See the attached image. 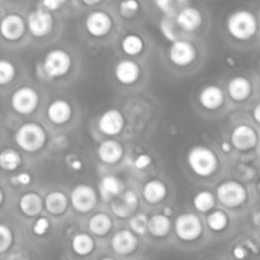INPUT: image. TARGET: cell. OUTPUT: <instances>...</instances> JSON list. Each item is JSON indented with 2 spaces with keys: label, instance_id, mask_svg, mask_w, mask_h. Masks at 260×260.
Wrapping results in <instances>:
<instances>
[{
  "label": "cell",
  "instance_id": "obj_32",
  "mask_svg": "<svg viewBox=\"0 0 260 260\" xmlns=\"http://www.w3.org/2000/svg\"><path fill=\"white\" fill-rule=\"evenodd\" d=\"M193 206L200 212H207L215 206V197L208 190H201L193 198Z\"/></svg>",
  "mask_w": 260,
  "mask_h": 260
},
{
  "label": "cell",
  "instance_id": "obj_43",
  "mask_svg": "<svg viewBox=\"0 0 260 260\" xmlns=\"http://www.w3.org/2000/svg\"><path fill=\"white\" fill-rule=\"evenodd\" d=\"M233 255L235 259L243 260L246 258V255H248V251H246V249L244 248L243 245H236L233 250Z\"/></svg>",
  "mask_w": 260,
  "mask_h": 260
},
{
  "label": "cell",
  "instance_id": "obj_46",
  "mask_svg": "<svg viewBox=\"0 0 260 260\" xmlns=\"http://www.w3.org/2000/svg\"><path fill=\"white\" fill-rule=\"evenodd\" d=\"M221 150H222L223 152H230L231 150L230 142H222V145H221Z\"/></svg>",
  "mask_w": 260,
  "mask_h": 260
},
{
  "label": "cell",
  "instance_id": "obj_11",
  "mask_svg": "<svg viewBox=\"0 0 260 260\" xmlns=\"http://www.w3.org/2000/svg\"><path fill=\"white\" fill-rule=\"evenodd\" d=\"M258 142V136L253 127L248 124H240L235 127L231 134V144L235 149L240 151H246V150L253 149Z\"/></svg>",
  "mask_w": 260,
  "mask_h": 260
},
{
  "label": "cell",
  "instance_id": "obj_23",
  "mask_svg": "<svg viewBox=\"0 0 260 260\" xmlns=\"http://www.w3.org/2000/svg\"><path fill=\"white\" fill-rule=\"evenodd\" d=\"M228 91L231 99L236 102H243L248 99V96L251 94V84L246 78L236 76L231 79L229 83Z\"/></svg>",
  "mask_w": 260,
  "mask_h": 260
},
{
  "label": "cell",
  "instance_id": "obj_47",
  "mask_svg": "<svg viewBox=\"0 0 260 260\" xmlns=\"http://www.w3.org/2000/svg\"><path fill=\"white\" fill-rule=\"evenodd\" d=\"M259 111L260 107L256 106L255 109H254V118H255V122H259Z\"/></svg>",
  "mask_w": 260,
  "mask_h": 260
},
{
  "label": "cell",
  "instance_id": "obj_44",
  "mask_svg": "<svg viewBox=\"0 0 260 260\" xmlns=\"http://www.w3.org/2000/svg\"><path fill=\"white\" fill-rule=\"evenodd\" d=\"M62 4H63V2H56V0L55 2H52V0H46V2L42 3L43 7L47 8V12L48 10L58 9V8H60Z\"/></svg>",
  "mask_w": 260,
  "mask_h": 260
},
{
  "label": "cell",
  "instance_id": "obj_31",
  "mask_svg": "<svg viewBox=\"0 0 260 260\" xmlns=\"http://www.w3.org/2000/svg\"><path fill=\"white\" fill-rule=\"evenodd\" d=\"M122 50L129 56H136L144 50V41L137 35H127L122 40Z\"/></svg>",
  "mask_w": 260,
  "mask_h": 260
},
{
  "label": "cell",
  "instance_id": "obj_8",
  "mask_svg": "<svg viewBox=\"0 0 260 260\" xmlns=\"http://www.w3.org/2000/svg\"><path fill=\"white\" fill-rule=\"evenodd\" d=\"M40 96L37 91L29 86H22L17 89L12 95V107L20 114H30L37 108Z\"/></svg>",
  "mask_w": 260,
  "mask_h": 260
},
{
  "label": "cell",
  "instance_id": "obj_39",
  "mask_svg": "<svg viewBox=\"0 0 260 260\" xmlns=\"http://www.w3.org/2000/svg\"><path fill=\"white\" fill-rule=\"evenodd\" d=\"M50 229V221L45 217H40L36 220V222L33 223V233L37 236L45 235L46 231Z\"/></svg>",
  "mask_w": 260,
  "mask_h": 260
},
{
  "label": "cell",
  "instance_id": "obj_9",
  "mask_svg": "<svg viewBox=\"0 0 260 260\" xmlns=\"http://www.w3.org/2000/svg\"><path fill=\"white\" fill-rule=\"evenodd\" d=\"M27 25L29 32L35 37H43L52 30L53 19L52 15L47 10H35L28 17Z\"/></svg>",
  "mask_w": 260,
  "mask_h": 260
},
{
  "label": "cell",
  "instance_id": "obj_1",
  "mask_svg": "<svg viewBox=\"0 0 260 260\" xmlns=\"http://www.w3.org/2000/svg\"><path fill=\"white\" fill-rule=\"evenodd\" d=\"M188 165L200 177H210L217 170L218 159L215 152L206 146H196L188 152Z\"/></svg>",
  "mask_w": 260,
  "mask_h": 260
},
{
  "label": "cell",
  "instance_id": "obj_18",
  "mask_svg": "<svg viewBox=\"0 0 260 260\" xmlns=\"http://www.w3.org/2000/svg\"><path fill=\"white\" fill-rule=\"evenodd\" d=\"M198 99L203 108L215 111L222 106L225 96H223V91L221 90V88L216 85H208L201 90Z\"/></svg>",
  "mask_w": 260,
  "mask_h": 260
},
{
  "label": "cell",
  "instance_id": "obj_36",
  "mask_svg": "<svg viewBox=\"0 0 260 260\" xmlns=\"http://www.w3.org/2000/svg\"><path fill=\"white\" fill-rule=\"evenodd\" d=\"M13 244V233L7 225L0 223V254L7 251Z\"/></svg>",
  "mask_w": 260,
  "mask_h": 260
},
{
  "label": "cell",
  "instance_id": "obj_42",
  "mask_svg": "<svg viewBox=\"0 0 260 260\" xmlns=\"http://www.w3.org/2000/svg\"><path fill=\"white\" fill-rule=\"evenodd\" d=\"M156 5L160 8V9L162 10V12L165 13L167 15H173L174 14L175 9H174V4H173V2H170V0H164V2H156Z\"/></svg>",
  "mask_w": 260,
  "mask_h": 260
},
{
  "label": "cell",
  "instance_id": "obj_6",
  "mask_svg": "<svg viewBox=\"0 0 260 260\" xmlns=\"http://www.w3.org/2000/svg\"><path fill=\"white\" fill-rule=\"evenodd\" d=\"M175 234L183 241H194L202 235L203 226L200 217L193 213H183L175 220Z\"/></svg>",
  "mask_w": 260,
  "mask_h": 260
},
{
  "label": "cell",
  "instance_id": "obj_17",
  "mask_svg": "<svg viewBox=\"0 0 260 260\" xmlns=\"http://www.w3.org/2000/svg\"><path fill=\"white\" fill-rule=\"evenodd\" d=\"M177 24L185 32H194L202 24V14L193 7L183 8L177 15Z\"/></svg>",
  "mask_w": 260,
  "mask_h": 260
},
{
  "label": "cell",
  "instance_id": "obj_2",
  "mask_svg": "<svg viewBox=\"0 0 260 260\" xmlns=\"http://www.w3.org/2000/svg\"><path fill=\"white\" fill-rule=\"evenodd\" d=\"M46 139L47 136L42 126L32 122L22 124L15 132V142L20 149L27 152H35L42 149Z\"/></svg>",
  "mask_w": 260,
  "mask_h": 260
},
{
  "label": "cell",
  "instance_id": "obj_20",
  "mask_svg": "<svg viewBox=\"0 0 260 260\" xmlns=\"http://www.w3.org/2000/svg\"><path fill=\"white\" fill-rule=\"evenodd\" d=\"M140 76V66L135 61L122 60L116 66V78L124 85L136 83Z\"/></svg>",
  "mask_w": 260,
  "mask_h": 260
},
{
  "label": "cell",
  "instance_id": "obj_16",
  "mask_svg": "<svg viewBox=\"0 0 260 260\" xmlns=\"http://www.w3.org/2000/svg\"><path fill=\"white\" fill-rule=\"evenodd\" d=\"M98 126L103 134L114 136V135H118L123 128L124 118L118 109H108L101 116Z\"/></svg>",
  "mask_w": 260,
  "mask_h": 260
},
{
  "label": "cell",
  "instance_id": "obj_12",
  "mask_svg": "<svg viewBox=\"0 0 260 260\" xmlns=\"http://www.w3.org/2000/svg\"><path fill=\"white\" fill-rule=\"evenodd\" d=\"M137 207H139V198L134 190H126L124 193H121V196L111 203L112 212L121 218H127L131 216L137 210Z\"/></svg>",
  "mask_w": 260,
  "mask_h": 260
},
{
  "label": "cell",
  "instance_id": "obj_3",
  "mask_svg": "<svg viewBox=\"0 0 260 260\" xmlns=\"http://www.w3.org/2000/svg\"><path fill=\"white\" fill-rule=\"evenodd\" d=\"M256 19L248 10H238L228 19V30L236 40H249L256 32Z\"/></svg>",
  "mask_w": 260,
  "mask_h": 260
},
{
  "label": "cell",
  "instance_id": "obj_7",
  "mask_svg": "<svg viewBox=\"0 0 260 260\" xmlns=\"http://www.w3.org/2000/svg\"><path fill=\"white\" fill-rule=\"evenodd\" d=\"M70 202L74 210L80 213L90 212L98 202V196L95 189L90 185H76L70 194Z\"/></svg>",
  "mask_w": 260,
  "mask_h": 260
},
{
  "label": "cell",
  "instance_id": "obj_4",
  "mask_svg": "<svg viewBox=\"0 0 260 260\" xmlns=\"http://www.w3.org/2000/svg\"><path fill=\"white\" fill-rule=\"evenodd\" d=\"M71 68V57L63 50L56 48L46 55L43 61V71L48 78H60L66 75Z\"/></svg>",
  "mask_w": 260,
  "mask_h": 260
},
{
  "label": "cell",
  "instance_id": "obj_30",
  "mask_svg": "<svg viewBox=\"0 0 260 260\" xmlns=\"http://www.w3.org/2000/svg\"><path fill=\"white\" fill-rule=\"evenodd\" d=\"M22 157L15 150L5 149L0 151V168L7 172H13L20 165Z\"/></svg>",
  "mask_w": 260,
  "mask_h": 260
},
{
  "label": "cell",
  "instance_id": "obj_48",
  "mask_svg": "<svg viewBox=\"0 0 260 260\" xmlns=\"http://www.w3.org/2000/svg\"><path fill=\"white\" fill-rule=\"evenodd\" d=\"M3 201H4V193H3L2 188H0V206H2Z\"/></svg>",
  "mask_w": 260,
  "mask_h": 260
},
{
  "label": "cell",
  "instance_id": "obj_49",
  "mask_svg": "<svg viewBox=\"0 0 260 260\" xmlns=\"http://www.w3.org/2000/svg\"><path fill=\"white\" fill-rule=\"evenodd\" d=\"M101 260H114V259H112V258H102Z\"/></svg>",
  "mask_w": 260,
  "mask_h": 260
},
{
  "label": "cell",
  "instance_id": "obj_25",
  "mask_svg": "<svg viewBox=\"0 0 260 260\" xmlns=\"http://www.w3.org/2000/svg\"><path fill=\"white\" fill-rule=\"evenodd\" d=\"M142 194L146 202L155 205V203H159L167 197V185L161 182V180L152 179L145 184L144 190H142Z\"/></svg>",
  "mask_w": 260,
  "mask_h": 260
},
{
  "label": "cell",
  "instance_id": "obj_33",
  "mask_svg": "<svg viewBox=\"0 0 260 260\" xmlns=\"http://www.w3.org/2000/svg\"><path fill=\"white\" fill-rule=\"evenodd\" d=\"M208 228L212 231H222L229 223V217L223 211H215L207 217Z\"/></svg>",
  "mask_w": 260,
  "mask_h": 260
},
{
  "label": "cell",
  "instance_id": "obj_21",
  "mask_svg": "<svg viewBox=\"0 0 260 260\" xmlns=\"http://www.w3.org/2000/svg\"><path fill=\"white\" fill-rule=\"evenodd\" d=\"M122 182L114 175H106L102 178L99 182V194L102 200L108 202V201L116 200L122 193Z\"/></svg>",
  "mask_w": 260,
  "mask_h": 260
},
{
  "label": "cell",
  "instance_id": "obj_40",
  "mask_svg": "<svg viewBox=\"0 0 260 260\" xmlns=\"http://www.w3.org/2000/svg\"><path fill=\"white\" fill-rule=\"evenodd\" d=\"M30 180H32V177H30L29 173H20V174L12 177L10 182L14 185H28Z\"/></svg>",
  "mask_w": 260,
  "mask_h": 260
},
{
  "label": "cell",
  "instance_id": "obj_38",
  "mask_svg": "<svg viewBox=\"0 0 260 260\" xmlns=\"http://www.w3.org/2000/svg\"><path fill=\"white\" fill-rule=\"evenodd\" d=\"M119 8H121L122 15H124V17H131L132 14H135L139 10V3L135 2V0H127V2L121 3Z\"/></svg>",
  "mask_w": 260,
  "mask_h": 260
},
{
  "label": "cell",
  "instance_id": "obj_14",
  "mask_svg": "<svg viewBox=\"0 0 260 260\" xmlns=\"http://www.w3.org/2000/svg\"><path fill=\"white\" fill-rule=\"evenodd\" d=\"M113 250L119 255H129L139 246L137 236L129 230H119L113 235L111 240Z\"/></svg>",
  "mask_w": 260,
  "mask_h": 260
},
{
  "label": "cell",
  "instance_id": "obj_34",
  "mask_svg": "<svg viewBox=\"0 0 260 260\" xmlns=\"http://www.w3.org/2000/svg\"><path fill=\"white\" fill-rule=\"evenodd\" d=\"M147 223H149L147 216L144 215V213H137L131 218L129 226H131V230L135 235L142 236L147 234Z\"/></svg>",
  "mask_w": 260,
  "mask_h": 260
},
{
  "label": "cell",
  "instance_id": "obj_26",
  "mask_svg": "<svg viewBox=\"0 0 260 260\" xmlns=\"http://www.w3.org/2000/svg\"><path fill=\"white\" fill-rule=\"evenodd\" d=\"M43 205L51 215H62L68 208V197L60 190H53V192L48 193Z\"/></svg>",
  "mask_w": 260,
  "mask_h": 260
},
{
  "label": "cell",
  "instance_id": "obj_28",
  "mask_svg": "<svg viewBox=\"0 0 260 260\" xmlns=\"http://www.w3.org/2000/svg\"><path fill=\"white\" fill-rule=\"evenodd\" d=\"M71 248L76 255L86 256L93 253L95 243H94V239L88 234H76L71 241Z\"/></svg>",
  "mask_w": 260,
  "mask_h": 260
},
{
  "label": "cell",
  "instance_id": "obj_5",
  "mask_svg": "<svg viewBox=\"0 0 260 260\" xmlns=\"http://www.w3.org/2000/svg\"><path fill=\"white\" fill-rule=\"evenodd\" d=\"M246 189L241 183L235 180H228L217 188V198L223 206L229 208H236L246 201Z\"/></svg>",
  "mask_w": 260,
  "mask_h": 260
},
{
  "label": "cell",
  "instance_id": "obj_19",
  "mask_svg": "<svg viewBox=\"0 0 260 260\" xmlns=\"http://www.w3.org/2000/svg\"><path fill=\"white\" fill-rule=\"evenodd\" d=\"M98 156L106 164H116L123 156V147L114 140H107L99 145Z\"/></svg>",
  "mask_w": 260,
  "mask_h": 260
},
{
  "label": "cell",
  "instance_id": "obj_45",
  "mask_svg": "<svg viewBox=\"0 0 260 260\" xmlns=\"http://www.w3.org/2000/svg\"><path fill=\"white\" fill-rule=\"evenodd\" d=\"M73 159H74L73 161H69V160H66V165H68V167H70L71 169H74V170L81 169L83 164H81L80 160H79L76 156H74V155H73Z\"/></svg>",
  "mask_w": 260,
  "mask_h": 260
},
{
  "label": "cell",
  "instance_id": "obj_24",
  "mask_svg": "<svg viewBox=\"0 0 260 260\" xmlns=\"http://www.w3.org/2000/svg\"><path fill=\"white\" fill-rule=\"evenodd\" d=\"M43 208V201L37 193L29 192L25 193L19 200V210L22 211L23 215L28 217H35L40 215Z\"/></svg>",
  "mask_w": 260,
  "mask_h": 260
},
{
  "label": "cell",
  "instance_id": "obj_29",
  "mask_svg": "<svg viewBox=\"0 0 260 260\" xmlns=\"http://www.w3.org/2000/svg\"><path fill=\"white\" fill-rule=\"evenodd\" d=\"M112 218L107 213H96L89 220V230L96 236H104L111 231Z\"/></svg>",
  "mask_w": 260,
  "mask_h": 260
},
{
  "label": "cell",
  "instance_id": "obj_41",
  "mask_svg": "<svg viewBox=\"0 0 260 260\" xmlns=\"http://www.w3.org/2000/svg\"><path fill=\"white\" fill-rule=\"evenodd\" d=\"M150 164H151V157L147 154L139 155V156H136V159L134 160V165L137 169H146Z\"/></svg>",
  "mask_w": 260,
  "mask_h": 260
},
{
  "label": "cell",
  "instance_id": "obj_22",
  "mask_svg": "<svg viewBox=\"0 0 260 260\" xmlns=\"http://www.w3.org/2000/svg\"><path fill=\"white\" fill-rule=\"evenodd\" d=\"M47 117L55 124L66 123L71 117V106L66 101L56 99L48 106Z\"/></svg>",
  "mask_w": 260,
  "mask_h": 260
},
{
  "label": "cell",
  "instance_id": "obj_10",
  "mask_svg": "<svg viewBox=\"0 0 260 260\" xmlns=\"http://www.w3.org/2000/svg\"><path fill=\"white\" fill-rule=\"evenodd\" d=\"M196 47L188 41L177 40L169 48V57L174 65L187 66L196 58Z\"/></svg>",
  "mask_w": 260,
  "mask_h": 260
},
{
  "label": "cell",
  "instance_id": "obj_27",
  "mask_svg": "<svg viewBox=\"0 0 260 260\" xmlns=\"http://www.w3.org/2000/svg\"><path fill=\"white\" fill-rule=\"evenodd\" d=\"M170 228H172L170 218L164 216L162 213L154 215L151 218H149V223H147V231L152 236H155V238H164V236H167L169 234Z\"/></svg>",
  "mask_w": 260,
  "mask_h": 260
},
{
  "label": "cell",
  "instance_id": "obj_35",
  "mask_svg": "<svg viewBox=\"0 0 260 260\" xmlns=\"http://www.w3.org/2000/svg\"><path fill=\"white\" fill-rule=\"evenodd\" d=\"M15 68L10 61L0 60V85H7L14 79Z\"/></svg>",
  "mask_w": 260,
  "mask_h": 260
},
{
  "label": "cell",
  "instance_id": "obj_15",
  "mask_svg": "<svg viewBox=\"0 0 260 260\" xmlns=\"http://www.w3.org/2000/svg\"><path fill=\"white\" fill-rule=\"evenodd\" d=\"M25 22L20 15L9 14L0 22V35L8 41H17L24 35Z\"/></svg>",
  "mask_w": 260,
  "mask_h": 260
},
{
  "label": "cell",
  "instance_id": "obj_37",
  "mask_svg": "<svg viewBox=\"0 0 260 260\" xmlns=\"http://www.w3.org/2000/svg\"><path fill=\"white\" fill-rule=\"evenodd\" d=\"M160 28H161L162 35H164L168 40L172 41V42H175V41H177L175 33L174 30H173V25H172V20H170V18H165V19H162L161 23H160Z\"/></svg>",
  "mask_w": 260,
  "mask_h": 260
},
{
  "label": "cell",
  "instance_id": "obj_13",
  "mask_svg": "<svg viewBox=\"0 0 260 260\" xmlns=\"http://www.w3.org/2000/svg\"><path fill=\"white\" fill-rule=\"evenodd\" d=\"M86 30L94 37H103L111 30L112 18L102 10L90 13L85 20Z\"/></svg>",
  "mask_w": 260,
  "mask_h": 260
}]
</instances>
